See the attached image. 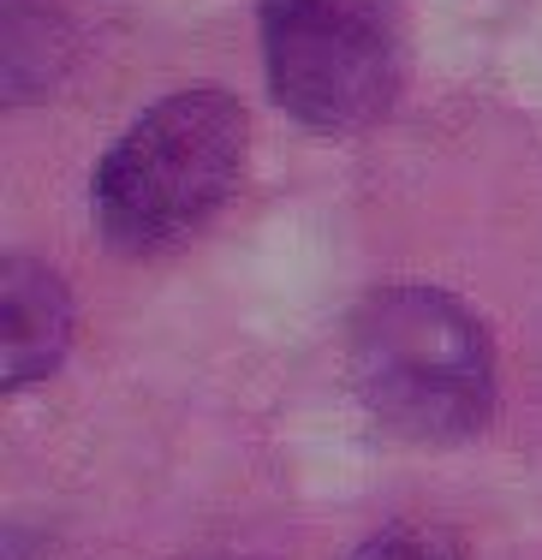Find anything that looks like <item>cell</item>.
Masks as SVG:
<instances>
[{
	"label": "cell",
	"mask_w": 542,
	"mask_h": 560,
	"mask_svg": "<svg viewBox=\"0 0 542 560\" xmlns=\"http://www.w3.org/2000/svg\"><path fill=\"white\" fill-rule=\"evenodd\" d=\"M352 382L405 442H466L495 406L478 316L429 287H388L352 316Z\"/></svg>",
	"instance_id": "6da1fadb"
},
{
	"label": "cell",
	"mask_w": 542,
	"mask_h": 560,
	"mask_svg": "<svg viewBox=\"0 0 542 560\" xmlns=\"http://www.w3.org/2000/svg\"><path fill=\"white\" fill-rule=\"evenodd\" d=\"M352 560H459L453 542L435 537V530H381V537H369Z\"/></svg>",
	"instance_id": "8992f818"
},
{
	"label": "cell",
	"mask_w": 542,
	"mask_h": 560,
	"mask_svg": "<svg viewBox=\"0 0 542 560\" xmlns=\"http://www.w3.org/2000/svg\"><path fill=\"white\" fill-rule=\"evenodd\" d=\"M66 335H72L66 287L43 262L7 257V269H0V382L24 388V382L48 376L66 352Z\"/></svg>",
	"instance_id": "277c9868"
},
{
	"label": "cell",
	"mask_w": 542,
	"mask_h": 560,
	"mask_svg": "<svg viewBox=\"0 0 542 560\" xmlns=\"http://www.w3.org/2000/svg\"><path fill=\"white\" fill-rule=\"evenodd\" d=\"M245 167V108L221 90L155 102L96 173L102 233L131 257L174 250L227 203Z\"/></svg>",
	"instance_id": "7a4b0ae2"
},
{
	"label": "cell",
	"mask_w": 542,
	"mask_h": 560,
	"mask_svg": "<svg viewBox=\"0 0 542 560\" xmlns=\"http://www.w3.org/2000/svg\"><path fill=\"white\" fill-rule=\"evenodd\" d=\"M72 66V31L60 12L12 0L7 7V102L43 96L55 90V78Z\"/></svg>",
	"instance_id": "5b68a950"
},
{
	"label": "cell",
	"mask_w": 542,
	"mask_h": 560,
	"mask_svg": "<svg viewBox=\"0 0 542 560\" xmlns=\"http://www.w3.org/2000/svg\"><path fill=\"white\" fill-rule=\"evenodd\" d=\"M262 55L298 126L358 131L400 84V0H262Z\"/></svg>",
	"instance_id": "3957f363"
}]
</instances>
